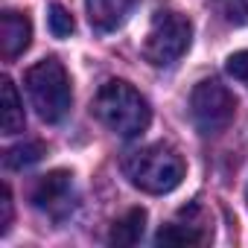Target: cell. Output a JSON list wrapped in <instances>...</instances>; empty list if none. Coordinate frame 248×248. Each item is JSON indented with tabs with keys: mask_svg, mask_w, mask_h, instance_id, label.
<instances>
[{
	"mask_svg": "<svg viewBox=\"0 0 248 248\" xmlns=\"http://www.w3.org/2000/svg\"><path fill=\"white\" fill-rule=\"evenodd\" d=\"M91 111L108 132H114L117 138H126V140L140 138L152 120V108L146 96L123 79H108L96 91Z\"/></svg>",
	"mask_w": 248,
	"mask_h": 248,
	"instance_id": "1",
	"label": "cell"
},
{
	"mask_svg": "<svg viewBox=\"0 0 248 248\" xmlns=\"http://www.w3.org/2000/svg\"><path fill=\"white\" fill-rule=\"evenodd\" d=\"M123 175L129 178L132 187H138L143 193L164 196L181 184L184 161L172 146L149 143V146H140V149H135L123 158Z\"/></svg>",
	"mask_w": 248,
	"mask_h": 248,
	"instance_id": "2",
	"label": "cell"
},
{
	"mask_svg": "<svg viewBox=\"0 0 248 248\" xmlns=\"http://www.w3.org/2000/svg\"><path fill=\"white\" fill-rule=\"evenodd\" d=\"M24 88H27V96L35 114L44 123H62L67 117L73 105V88H70V76L64 64L56 56L35 62L24 76Z\"/></svg>",
	"mask_w": 248,
	"mask_h": 248,
	"instance_id": "3",
	"label": "cell"
},
{
	"mask_svg": "<svg viewBox=\"0 0 248 248\" xmlns=\"http://www.w3.org/2000/svg\"><path fill=\"white\" fill-rule=\"evenodd\" d=\"M193 41V24L178 9H158L149 21V30L143 35L140 53L152 67H172L181 62V56L190 50Z\"/></svg>",
	"mask_w": 248,
	"mask_h": 248,
	"instance_id": "4",
	"label": "cell"
},
{
	"mask_svg": "<svg viewBox=\"0 0 248 248\" xmlns=\"http://www.w3.org/2000/svg\"><path fill=\"white\" fill-rule=\"evenodd\" d=\"M236 114L233 93L219 79H202L190 93V120L202 135L225 132Z\"/></svg>",
	"mask_w": 248,
	"mask_h": 248,
	"instance_id": "5",
	"label": "cell"
},
{
	"mask_svg": "<svg viewBox=\"0 0 248 248\" xmlns=\"http://www.w3.org/2000/svg\"><path fill=\"white\" fill-rule=\"evenodd\" d=\"M32 207L47 213L53 222H64L73 207H76V187H73V175L67 170H53L47 175H41L30 193Z\"/></svg>",
	"mask_w": 248,
	"mask_h": 248,
	"instance_id": "6",
	"label": "cell"
},
{
	"mask_svg": "<svg viewBox=\"0 0 248 248\" xmlns=\"http://www.w3.org/2000/svg\"><path fill=\"white\" fill-rule=\"evenodd\" d=\"M213 239V228H210V216L204 213L202 204H190L184 207L172 222H167L155 242L158 245H207Z\"/></svg>",
	"mask_w": 248,
	"mask_h": 248,
	"instance_id": "7",
	"label": "cell"
},
{
	"mask_svg": "<svg viewBox=\"0 0 248 248\" xmlns=\"http://www.w3.org/2000/svg\"><path fill=\"white\" fill-rule=\"evenodd\" d=\"M138 3L140 0H85L91 30L99 32V35H108V32L120 30L129 21V15L135 12Z\"/></svg>",
	"mask_w": 248,
	"mask_h": 248,
	"instance_id": "8",
	"label": "cell"
},
{
	"mask_svg": "<svg viewBox=\"0 0 248 248\" xmlns=\"http://www.w3.org/2000/svg\"><path fill=\"white\" fill-rule=\"evenodd\" d=\"M32 41V21L24 15V12H15V9H6L0 15V53L3 59H18Z\"/></svg>",
	"mask_w": 248,
	"mask_h": 248,
	"instance_id": "9",
	"label": "cell"
},
{
	"mask_svg": "<svg viewBox=\"0 0 248 248\" xmlns=\"http://www.w3.org/2000/svg\"><path fill=\"white\" fill-rule=\"evenodd\" d=\"M0 123H3V135H18V132H24V123H27V117H24V102H21V96H18V91H15V85H12V79L9 76H3V82H0Z\"/></svg>",
	"mask_w": 248,
	"mask_h": 248,
	"instance_id": "10",
	"label": "cell"
},
{
	"mask_svg": "<svg viewBox=\"0 0 248 248\" xmlns=\"http://www.w3.org/2000/svg\"><path fill=\"white\" fill-rule=\"evenodd\" d=\"M143 231H146V210L143 207H132L111 225L108 242L111 245H138L143 239Z\"/></svg>",
	"mask_w": 248,
	"mask_h": 248,
	"instance_id": "11",
	"label": "cell"
},
{
	"mask_svg": "<svg viewBox=\"0 0 248 248\" xmlns=\"http://www.w3.org/2000/svg\"><path fill=\"white\" fill-rule=\"evenodd\" d=\"M41 158H44V143H38V140H24V143L12 146V149L6 152L3 164H6L9 170H27V167H32V164H38Z\"/></svg>",
	"mask_w": 248,
	"mask_h": 248,
	"instance_id": "12",
	"label": "cell"
},
{
	"mask_svg": "<svg viewBox=\"0 0 248 248\" xmlns=\"http://www.w3.org/2000/svg\"><path fill=\"white\" fill-rule=\"evenodd\" d=\"M47 24H50V32H53L56 38H70V35H73V30H76L73 15H70L62 3H53V6H50Z\"/></svg>",
	"mask_w": 248,
	"mask_h": 248,
	"instance_id": "13",
	"label": "cell"
},
{
	"mask_svg": "<svg viewBox=\"0 0 248 248\" xmlns=\"http://www.w3.org/2000/svg\"><path fill=\"white\" fill-rule=\"evenodd\" d=\"M216 9L228 24H248V0H216Z\"/></svg>",
	"mask_w": 248,
	"mask_h": 248,
	"instance_id": "14",
	"label": "cell"
},
{
	"mask_svg": "<svg viewBox=\"0 0 248 248\" xmlns=\"http://www.w3.org/2000/svg\"><path fill=\"white\" fill-rule=\"evenodd\" d=\"M225 70L233 82L245 85L248 88V50H239V53H231L228 62H225Z\"/></svg>",
	"mask_w": 248,
	"mask_h": 248,
	"instance_id": "15",
	"label": "cell"
},
{
	"mask_svg": "<svg viewBox=\"0 0 248 248\" xmlns=\"http://www.w3.org/2000/svg\"><path fill=\"white\" fill-rule=\"evenodd\" d=\"M12 228V190L9 184H3L0 190V236H6Z\"/></svg>",
	"mask_w": 248,
	"mask_h": 248,
	"instance_id": "16",
	"label": "cell"
},
{
	"mask_svg": "<svg viewBox=\"0 0 248 248\" xmlns=\"http://www.w3.org/2000/svg\"><path fill=\"white\" fill-rule=\"evenodd\" d=\"M245 202H248V187H245Z\"/></svg>",
	"mask_w": 248,
	"mask_h": 248,
	"instance_id": "17",
	"label": "cell"
}]
</instances>
